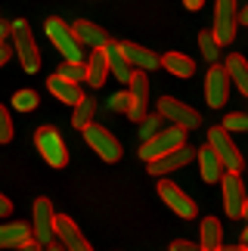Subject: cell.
Listing matches in <instances>:
<instances>
[{"mask_svg": "<svg viewBox=\"0 0 248 251\" xmlns=\"http://www.w3.org/2000/svg\"><path fill=\"white\" fill-rule=\"evenodd\" d=\"M198 50H202V56L211 65H217V56H221V47H217V41L211 37V31H198Z\"/></svg>", "mask_w": 248, "mask_h": 251, "instance_id": "obj_27", "label": "cell"}, {"mask_svg": "<svg viewBox=\"0 0 248 251\" xmlns=\"http://www.w3.org/2000/svg\"><path fill=\"white\" fill-rule=\"evenodd\" d=\"M217 251H248V248H242V245H221Z\"/></svg>", "mask_w": 248, "mask_h": 251, "instance_id": "obj_39", "label": "cell"}, {"mask_svg": "<svg viewBox=\"0 0 248 251\" xmlns=\"http://www.w3.org/2000/svg\"><path fill=\"white\" fill-rule=\"evenodd\" d=\"M47 90H50L59 102H65V105H78V100H81V87H74V84H69V81H62L59 75H50L47 78Z\"/></svg>", "mask_w": 248, "mask_h": 251, "instance_id": "obj_23", "label": "cell"}, {"mask_svg": "<svg viewBox=\"0 0 248 251\" xmlns=\"http://www.w3.org/2000/svg\"><path fill=\"white\" fill-rule=\"evenodd\" d=\"M13 140V118H9V109L0 105V143Z\"/></svg>", "mask_w": 248, "mask_h": 251, "instance_id": "obj_32", "label": "cell"}, {"mask_svg": "<svg viewBox=\"0 0 248 251\" xmlns=\"http://www.w3.org/2000/svg\"><path fill=\"white\" fill-rule=\"evenodd\" d=\"M53 239H59L62 251H93L90 242L84 239V233L78 229V224H74L69 214H56V220H53Z\"/></svg>", "mask_w": 248, "mask_h": 251, "instance_id": "obj_12", "label": "cell"}, {"mask_svg": "<svg viewBox=\"0 0 248 251\" xmlns=\"http://www.w3.org/2000/svg\"><path fill=\"white\" fill-rule=\"evenodd\" d=\"M34 146H37L41 158H44L50 168H65V165H69V149H65L59 130H56L53 124H44V127H37V133H34Z\"/></svg>", "mask_w": 248, "mask_h": 251, "instance_id": "obj_3", "label": "cell"}, {"mask_svg": "<svg viewBox=\"0 0 248 251\" xmlns=\"http://www.w3.org/2000/svg\"><path fill=\"white\" fill-rule=\"evenodd\" d=\"M155 115L158 118H168L171 127H180V130H189V127H198V124H202V115H198L193 105L174 100V96H161Z\"/></svg>", "mask_w": 248, "mask_h": 251, "instance_id": "obj_6", "label": "cell"}, {"mask_svg": "<svg viewBox=\"0 0 248 251\" xmlns=\"http://www.w3.org/2000/svg\"><path fill=\"white\" fill-rule=\"evenodd\" d=\"M3 37H6V25L0 22V44H3Z\"/></svg>", "mask_w": 248, "mask_h": 251, "instance_id": "obj_40", "label": "cell"}, {"mask_svg": "<svg viewBox=\"0 0 248 251\" xmlns=\"http://www.w3.org/2000/svg\"><path fill=\"white\" fill-rule=\"evenodd\" d=\"M221 127H223L226 133H248V115H245V112H230V115L223 118Z\"/></svg>", "mask_w": 248, "mask_h": 251, "instance_id": "obj_29", "label": "cell"}, {"mask_svg": "<svg viewBox=\"0 0 248 251\" xmlns=\"http://www.w3.org/2000/svg\"><path fill=\"white\" fill-rule=\"evenodd\" d=\"M180 146H186V130H180V127H168V130H158L152 140L140 143V158L149 165V161H158V158L171 155V152L180 149Z\"/></svg>", "mask_w": 248, "mask_h": 251, "instance_id": "obj_2", "label": "cell"}, {"mask_svg": "<svg viewBox=\"0 0 248 251\" xmlns=\"http://www.w3.org/2000/svg\"><path fill=\"white\" fill-rule=\"evenodd\" d=\"M62 81H69V84H74L78 87L81 81H84V62H62V69L56 72Z\"/></svg>", "mask_w": 248, "mask_h": 251, "instance_id": "obj_30", "label": "cell"}, {"mask_svg": "<svg viewBox=\"0 0 248 251\" xmlns=\"http://www.w3.org/2000/svg\"><path fill=\"white\" fill-rule=\"evenodd\" d=\"M217 183H223V211H226V217H233V220H239L245 217V211H248V199H245V186H242V177L239 174H223Z\"/></svg>", "mask_w": 248, "mask_h": 251, "instance_id": "obj_11", "label": "cell"}, {"mask_svg": "<svg viewBox=\"0 0 248 251\" xmlns=\"http://www.w3.org/2000/svg\"><path fill=\"white\" fill-rule=\"evenodd\" d=\"M109 78V62H106V50H93L84 62V81L90 87H102Z\"/></svg>", "mask_w": 248, "mask_h": 251, "instance_id": "obj_19", "label": "cell"}, {"mask_svg": "<svg viewBox=\"0 0 248 251\" xmlns=\"http://www.w3.org/2000/svg\"><path fill=\"white\" fill-rule=\"evenodd\" d=\"M196 158H198V171H202V180L205 183H217L223 177V168H221V161H217V155L208 146H202L196 152Z\"/></svg>", "mask_w": 248, "mask_h": 251, "instance_id": "obj_25", "label": "cell"}, {"mask_svg": "<svg viewBox=\"0 0 248 251\" xmlns=\"http://www.w3.org/2000/svg\"><path fill=\"white\" fill-rule=\"evenodd\" d=\"M106 62H109V75H115V81H121L124 87H127V81H130V75H133V69L127 65V59L118 53V44L112 41L109 47H106Z\"/></svg>", "mask_w": 248, "mask_h": 251, "instance_id": "obj_24", "label": "cell"}, {"mask_svg": "<svg viewBox=\"0 0 248 251\" xmlns=\"http://www.w3.org/2000/svg\"><path fill=\"white\" fill-rule=\"evenodd\" d=\"M236 0H221L214 6V28H211V37L217 41V47H226L236 41Z\"/></svg>", "mask_w": 248, "mask_h": 251, "instance_id": "obj_9", "label": "cell"}, {"mask_svg": "<svg viewBox=\"0 0 248 251\" xmlns=\"http://www.w3.org/2000/svg\"><path fill=\"white\" fill-rule=\"evenodd\" d=\"M31 239V226L22 224V220H13V224L0 226V248H19Z\"/></svg>", "mask_w": 248, "mask_h": 251, "instance_id": "obj_21", "label": "cell"}, {"mask_svg": "<svg viewBox=\"0 0 248 251\" xmlns=\"http://www.w3.org/2000/svg\"><path fill=\"white\" fill-rule=\"evenodd\" d=\"M69 28H72L74 41L87 44V47H93V50H106V47L112 44V37L102 31L97 22H87V19H74V25H69Z\"/></svg>", "mask_w": 248, "mask_h": 251, "instance_id": "obj_16", "label": "cell"}, {"mask_svg": "<svg viewBox=\"0 0 248 251\" xmlns=\"http://www.w3.org/2000/svg\"><path fill=\"white\" fill-rule=\"evenodd\" d=\"M118 53L127 59V65L133 72H143V75H149V72H155L158 69V56L146 50V47H140V44H133V41H118Z\"/></svg>", "mask_w": 248, "mask_h": 251, "instance_id": "obj_15", "label": "cell"}, {"mask_svg": "<svg viewBox=\"0 0 248 251\" xmlns=\"http://www.w3.org/2000/svg\"><path fill=\"white\" fill-rule=\"evenodd\" d=\"M168 251H202V248H198L196 242H186V239H174Z\"/></svg>", "mask_w": 248, "mask_h": 251, "instance_id": "obj_34", "label": "cell"}, {"mask_svg": "<svg viewBox=\"0 0 248 251\" xmlns=\"http://www.w3.org/2000/svg\"><path fill=\"white\" fill-rule=\"evenodd\" d=\"M193 158H196V149H193V146H180V149H174V152H171V155H165V158L149 161V174H152V177H165V174H174V171H180V168H186Z\"/></svg>", "mask_w": 248, "mask_h": 251, "instance_id": "obj_17", "label": "cell"}, {"mask_svg": "<svg viewBox=\"0 0 248 251\" xmlns=\"http://www.w3.org/2000/svg\"><path fill=\"white\" fill-rule=\"evenodd\" d=\"M223 72H226V81L236 84V90H239L242 96H248V65H245V56L242 53H233L230 59H226Z\"/></svg>", "mask_w": 248, "mask_h": 251, "instance_id": "obj_20", "label": "cell"}, {"mask_svg": "<svg viewBox=\"0 0 248 251\" xmlns=\"http://www.w3.org/2000/svg\"><path fill=\"white\" fill-rule=\"evenodd\" d=\"M205 100L211 109H223L230 100V81H226L223 65H211L205 75Z\"/></svg>", "mask_w": 248, "mask_h": 251, "instance_id": "obj_14", "label": "cell"}, {"mask_svg": "<svg viewBox=\"0 0 248 251\" xmlns=\"http://www.w3.org/2000/svg\"><path fill=\"white\" fill-rule=\"evenodd\" d=\"M9 28H13V53L19 56V65H22L28 75H34L41 69V50H37V41H34L31 28H28L25 19H16Z\"/></svg>", "mask_w": 248, "mask_h": 251, "instance_id": "obj_1", "label": "cell"}, {"mask_svg": "<svg viewBox=\"0 0 248 251\" xmlns=\"http://www.w3.org/2000/svg\"><path fill=\"white\" fill-rule=\"evenodd\" d=\"M44 251H62V248H59V245H56V242H53V245H47Z\"/></svg>", "mask_w": 248, "mask_h": 251, "instance_id": "obj_41", "label": "cell"}, {"mask_svg": "<svg viewBox=\"0 0 248 251\" xmlns=\"http://www.w3.org/2000/svg\"><path fill=\"white\" fill-rule=\"evenodd\" d=\"M109 109L112 112H127V90H118L115 96H109Z\"/></svg>", "mask_w": 248, "mask_h": 251, "instance_id": "obj_33", "label": "cell"}, {"mask_svg": "<svg viewBox=\"0 0 248 251\" xmlns=\"http://www.w3.org/2000/svg\"><path fill=\"white\" fill-rule=\"evenodd\" d=\"M208 149L217 155V161H221V168H223L226 174H239V171H242V155H239V149H236L233 137L221 127V124L208 130Z\"/></svg>", "mask_w": 248, "mask_h": 251, "instance_id": "obj_5", "label": "cell"}, {"mask_svg": "<svg viewBox=\"0 0 248 251\" xmlns=\"http://www.w3.org/2000/svg\"><path fill=\"white\" fill-rule=\"evenodd\" d=\"M158 196H161V201H165V205L174 211L177 217H183V220H193L196 214H198V208H196V201L186 196L183 189L177 186L174 180H161L158 183Z\"/></svg>", "mask_w": 248, "mask_h": 251, "instance_id": "obj_13", "label": "cell"}, {"mask_svg": "<svg viewBox=\"0 0 248 251\" xmlns=\"http://www.w3.org/2000/svg\"><path fill=\"white\" fill-rule=\"evenodd\" d=\"M186 9H189V13H198V9H202L205 3H202V0H186V3H183Z\"/></svg>", "mask_w": 248, "mask_h": 251, "instance_id": "obj_38", "label": "cell"}, {"mask_svg": "<svg viewBox=\"0 0 248 251\" xmlns=\"http://www.w3.org/2000/svg\"><path fill=\"white\" fill-rule=\"evenodd\" d=\"M84 140H87V146L97 152L102 161H109V165L121 158V143L112 137V133L102 127V124H97V121L87 124V127H84Z\"/></svg>", "mask_w": 248, "mask_h": 251, "instance_id": "obj_8", "label": "cell"}, {"mask_svg": "<svg viewBox=\"0 0 248 251\" xmlns=\"http://www.w3.org/2000/svg\"><path fill=\"white\" fill-rule=\"evenodd\" d=\"M124 115L137 124L149 115V78L143 72H133L127 81V112Z\"/></svg>", "mask_w": 248, "mask_h": 251, "instance_id": "obj_7", "label": "cell"}, {"mask_svg": "<svg viewBox=\"0 0 248 251\" xmlns=\"http://www.w3.org/2000/svg\"><path fill=\"white\" fill-rule=\"evenodd\" d=\"M158 69H165L168 75H174V78H193V75H196V62H193V56L171 50L165 56H158Z\"/></svg>", "mask_w": 248, "mask_h": 251, "instance_id": "obj_18", "label": "cell"}, {"mask_svg": "<svg viewBox=\"0 0 248 251\" xmlns=\"http://www.w3.org/2000/svg\"><path fill=\"white\" fill-rule=\"evenodd\" d=\"M158 127H161V118L158 115H146V118L140 121V140L146 143V140H152L158 133Z\"/></svg>", "mask_w": 248, "mask_h": 251, "instance_id": "obj_31", "label": "cell"}, {"mask_svg": "<svg viewBox=\"0 0 248 251\" xmlns=\"http://www.w3.org/2000/svg\"><path fill=\"white\" fill-rule=\"evenodd\" d=\"M221 245H223L221 220H217V217H205L202 229H198V248H202V251H217Z\"/></svg>", "mask_w": 248, "mask_h": 251, "instance_id": "obj_22", "label": "cell"}, {"mask_svg": "<svg viewBox=\"0 0 248 251\" xmlns=\"http://www.w3.org/2000/svg\"><path fill=\"white\" fill-rule=\"evenodd\" d=\"M9 214H13V201L0 192V217H9Z\"/></svg>", "mask_w": 248, "mask_h": 251, "instance_id": "obj_35", "label": "cell"}, {"mask_svg": "<svg viewBox=\"0 0 248 251\" xmlns=\"http://www.w3.org/2000/svg\"><path fill=\"white\" fill-rule=\"evenodd\" d=\"M16 251H44V248H41V245H37V242H34V239H28V242H25V245H19Z\"/></svg>", "mask_w": 248, "mask_h": 251, "instance_id": "obj_37", "label": "cell"}, {"mask_svg": "<svg viewBox=\"0 0 248 251\" xmlns=\"http://www.w3.org/2000/svg\"><path fill=\"white\" fill-rule=\"evenodd\" d=\"M44 31H47V37H50V44L65 56V62H84V50H81V44L74 41L72 28L65 25L62 19L50 16V19L44 22Z\"/></svg>", "mask_w": 248, "mask_h": 251, "instance_id": "obj_4", "label": "cell"}, {"mask_svg": "<svg viewBox=\"0 0 248 251\" xmlns=\"http://www.w3.org/2000/svg\"><path fill=\"white\" fill-rule=\"evenodd\" d=\"M53 220H56V211H53V201L47 196H37L34 199V224H31V239L41 248L53 245Z\"/></svg>", "mask_w": 248, "mask_h": 251, "instance_id": "obj_10", "label": "cell"}, {"mask_svg": "<svg viewBox=\"0 0 248 251\" xmlns=\"http://www.w3.org/2000/svg\"><path fill=\"white\" fill-rule=\"evenodd\" d=\"M9 56H13V50H9L6 44H0V69H3V65L9 62Z\"/></svg>", "mask_w": 248, "mask_h": 251, "instance_id": "obj_36", "label": "cell"}, {"mask_svg": "<svg viewBox=\"0 0 248 251\" xmlns=\"http://www.w3.org/2000/svg\"><path fill=\"white\" fill-rule=\"evenodd\" d=\"M13 109H16V112H34V109H37V93L31 90V87H25V90H16V96H13Z\"/></svg>", "mask_w": 248, "mask_h": 251, "instance_id": "obj_28", "label": "cell"}, {"mask_svg": "<svg viewBox=\"0 0 248 251\" xmlns=\"http://www.w3.org/2000/svg\"><path fill=\"white\" fill-rule=\"evenodd\" d=\"M93 115H97V100H93V96H81L78 105H74V112H72V127L84 130L87 124H93Z\"/></svg>", "mask_w": 248, "mask_h": 251, "instance_id": "obj_26", "label": "cell"}]
</instances>
